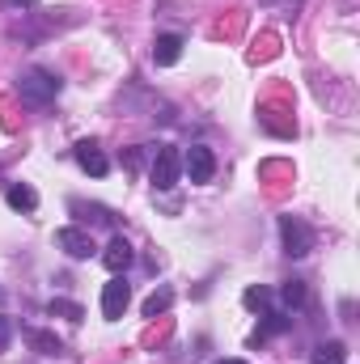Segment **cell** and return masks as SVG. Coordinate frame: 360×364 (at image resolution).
<instances>
[{
	"label": "cell",
	"instance_id": "obj_15",
	"mask_svg": "<svg viewBox=\"0 0 360 364\" xmlns=\"http://www.w3.org/2000/svg\"><path fill=\"white\" fill-rule=\"evenodd\" d=\"M280 301H284L288 309H301V305H305V284H301V279H288V284L280 288Z\"/></svg>",
	"mask_w": 360,
	"mask_h": 364
},
{
	"label": "cell",
	"instance_id": "obj_5",
	"mask_svg": "<svg viewBox=\"0 0 360 364\" xmlns=\"http://www.w3.org/2000/svg\"><path fill=\"white\" fill-rule=\"evenodd\" d=\"M127 301H132V288H127L123 275H115V279L102 288V318H106V322H119L123 309H127Z\"/></svg>",
	"mask_w": 360,
	"mask_h": 364
},
{
	"label": "cell",
	"instance_id": "obj_7",
	"mask_svg": "<svg viewBox=\"0 0 360 364\" xmlns=\"http://www.w3.org/2000/svg\"><path fill=\"white\" fill-rule=\"evenodd\" d=\"M55 246H60L68 259H90L93 255V237L85 229H60V233H55Z\"/></svg>",
	"mask_w": 360,
	"mask_h": 364
},
{
	"label": "cell",
	"instance_id": "obj_20",
	"mask_svg": "<svg viewBox=\"0 0 360 364\" xmlns=\"http://www.w3.org/2000/svg\"><path fill=\"white\" fill-rule=\"evenodd\" d=\"M216 364H246V360H216Z\"/></svg>",
	"mask_w": 360,
	"mask_h": 364
},
{
	"label": "cell",
	"instance_id": "obj_12",
	"mask_svg": "<svg viewBox=\"0 0 360 364\" xmlns=\"http://www.w3.org/2000/svg\"><path fill=\"white\" fill-rule=\"evenodd\" d=\"M47 314H51V318H68V322H85V309H81L77 301H64V296H55V301L47 305Z\"/></svg>",
	"mask_w": 360,
	"mask_h": 364
},
{
	"label": "cell",
	"instance_id": "obj_16",
	"mask_svg": "<svg viewBox=\"0 0 360 364\" xmlns=\"http://www.w3.org/2000/svg\"><path fill=\"white\" fill-rule=\"evenodd\" d=\"M292 326V318H284V314H268V322H263V331L255 335V343L259 339H268V335H280V331H288Z\"/></svg>",
	"mask_w": 360,
	"mask_h": 364
},
{
	"label": "cell",
	"instance_id": "obj_11",
	"mask_svg": "<svg viewBox=\"0 0 360 364\" xmlns=\"http://www.w3.org/2000/svg\"><path fill=\"white\" fill-rule=\"evenodd\" d=\"M26 343L34 352H43V356H64V343L55 335H47V331H26Z\"/></svg>",
	"mask_w": 360,
	"mask_h": 364
},
{
	"label": "cell",
	"instance_id": "obj_6",
	"mask_svg": "<svg viewBox=\"0 0 360 364\" xmlns=\"http://www.w3.org/2000/svg\"><path fill=\"white\" fill-rule=\"evenodd\" d=\"M73 157H77V166H81L85 174H93V178H106V174H110V161H106V153H102L93 140H81V144L73 149Z\"/></svg>",
	"mask_w": 360,
	"mask_h": 364
},
{
	"label": "cell",
	"instance_id": "obj_14",
	"mask_svg": "<svg viewBox=\"0 0 360 364\" xmlns=\"http://www.w3.org/2000/svg\"><path fill=\"white\" fill-rule=\"evenodd\" d=\"M348 360V348L339 343V339H331V343H322L318 352H314V364H344Z\"/></svg>",
	"mask_w": 360,
	"mask_h": 364
},
{
	"label": "cell",
	"instance_id": "obj_19",
	"mask_svg": "<svg viewBox=\"0 0 360 364\" xmlns=\"http://www.w3.org/2000/svg\"><path fill=\"white\" fill-rule=\"evenodd\" d=\"M30 4H38V0H4V9H30Z\"/></svg>",
	"mask_w": 360,
	"mask_h": 364
},
{
	"label": "cell",
	"instance_id": "obj_8",
	"mask_svg": "<svg viewBox=\"0 0 360 364\" xmlns=\"http://www.w3.org/2000/svg\"><path fill=\"white\" fill-rule=\"evenodd\" d=\"M179 60H182V34H157V43H153V64L170 68V64H179Z\"/></svg>",
	"mask_w": 360,
	"mask_h": 364
},
{
	"label": "cell",
	"instance_id": "obj_22",
	"mask_svg": "<svg viewBox=\"0 0 360 364\" xmlns=\"http://www.w3.org/2000/svg\"><path fill=\"white\" fill-rule=\"evenodd\" d=\"M268 4H271V0H268ZM288 4H297V0H288Z\"/></svg>",
	"mask_w": 360,
	"mask_h": 364
},
{
	"label": "cell",
	"instance_id": "obj_2",
	"mask_svg": "<svg viewBox=\"0 0 360 364\" xmlns=\"http://www.w3.org/2000/svg\"><path fill=\"white\" fill-rule=\"evenodd\" d=\"M179 174H182V153L174 144H162L153 153V186L157 191H170V186H179Z\"/></svg>",
	"mask_w": 360,
	"mask_h": 364
},
{
	"label": "cell",
	"instance_id": "obj_9",
	"mask_svg": "<svg viewBox=\"0 0 360 364\" xmlns=\"http://www.w3.org/2000/svg\"><path fill=\"white\" fill-rule=\"evenodd\" d=\"M102 263H106V272H123L127 263H132V246H127V237H110V246H106V255H102Z\"/></svg>",
	"mask_w": 360,
	"mask_h": 364
},
{
	"label": "cell",
	"instance_id": "obj_13",
	"mask_svg": "<svg viewBox=\"0 0 360 364\" xmlns=\"http://www.w3.org/2000/svg\"><path fill=\"white\" fill-rule=\"evenodd\" d=\"M174 305V288H157L149 301H144V318H157V314H166Z\"/></svg>",
	"mask_w": 360,
	"mask_h": 364
},
{
	"label": "cell",
	"instance_id": "obj_21",
	"mask_svg": "<svg viewBox=\"0 0 360 364\" xmlns=\"http://www.w3.org/2000/svg\"><path fill=\"white\" fill-rule=\"evenodd\" d=\"M0 305H4V288H0Z\"/></svg>",
	"mask_w": 360,
	"mask_h": 364
},
{
	"label": "cell",
	"instance_id": "obj_4",
	"mask_svg": "<svg viewBox=\"0 0 360 364\" xmlns=\"http://www.w3.org/2000/svg\"><path fill=\"white\" fill-rule=\"evenodd\" d=\"M182 170L191 174V182H212V174H216L212 149H208V144H191V149L182 153Z\"/></svg>",
	"mask_w": 360,
	"mask_h": 364
},
{
	"label": "cell",
	"instance_id": "obj_17",
	"mask_svg": "<svg viewBox=\"0 0 360 364\" xmlns=\"http://www.w3.org/2000/svg\"><path fill=\"white\" fill-rule=\"evenodd\" d=\"M242 305H246V309H268L271 292L268 288H246V292H242Z\"/></svg>",
	"mask_w": 360,
	"mask_h": 364
},
{
	"label": "cell",
	"instance_id": "obj_3",
	"mask_svg": "<svg viewBox=\"0 0 360 364\" xmlns=\"http://www.w3.org/2000/svg\"><path fill=\"white\" fill-rule=\"evenodd\" d=\"M280 237H284V250L292 259H305L314 250V229L305 220H297V216H280Z\"/></svg>",
	"mask_w": 360,
	"mask_h": 364
},
{
	"label": "cell",
	"instance_id": "obj_10",
	"mask_svg": "<svg viewBox=\"0 0 360 364\" xmlns=\"http://www.w3.org/2000/svg\"><path fill=\"white\" fill-rule=\"evenodd\" d=\"M4 199H9V208H17V212H34V208H38V191L26 186V182H13V186L4 191Z\"/></svg>",
	"mask_w": 360,
	"mask_h": 364
},
{
	"label": "cell",
	"instance_id": "obj_18",
	"mask_svg": "<svg viewBox=\"0 0 360 364\" xmlns=\"http://www.w3.org/2000/svg\"><path fill=\"white\" fill-rule=\"evenodd\" d=\"M9 343H13V318H4V314H0V352H4Z\"/></svg>",
	"mask_w": 360,
	"mask_h": 364
},
{
	"label": "cell",
	"instance_id": "obj_1",
	"mask_svg": "<svg viewBox=\"0 0 360 364\" xmlns=\"http://www.w3.org/2000/svg\"><path fill=\"white\" fill-rule=\"evenodd\" d=\"M17 93L26 102H34V106H47V102L60 97V77H51L47 68H30V73L17 77Z\"/></svg>",
	"mask_w": 360,
	"mask_h": 364
}]
</instances>
